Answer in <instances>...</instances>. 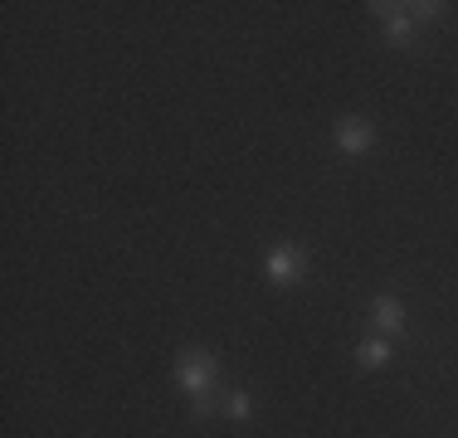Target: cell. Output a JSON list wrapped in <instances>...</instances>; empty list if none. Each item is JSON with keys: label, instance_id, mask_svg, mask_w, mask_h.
<instances>
[{"label": "cell", "instance_id": "cell-1", "mask_svg": "<svg viewBox=\"0 0 458 438\" xmlns=\"http://www.w3.org/2000/svg\"><path fill=\"white\" fill-rule=\"evenodd\" d=\"M215 380H220V360L210 350H181L176 356V385L191 394V409L195 414H215Z\"/></svg>", "mask_w": 458, "mask_h": 438}, {"label": "cell", "instance_id": "cell-2", "mask_svg": "<svg viewBox=\"0 0 458 438\" xmlns=\"http://www.w3.org/2000/svg\"><path fill=\"white\" fill-rule=\"evenodd\" d=\"M268 282H278V288H288V282H298L302 273H308V254L302 248H293V244H278L274 254H268Z\"/></svg>", "mask_w": 458, "mask_h": 438}, {"label": "cell", "instance_id": "cell-3", "mask_svg": "<svg viewBox=\"0 0 458 438\" xmlns=\"http://www.w3.org/2000/svg\"><path fill=\"white\" fill-rule=\"evenodd\" d=\"M332 141H336V151H346V156H361V151L376 147V127L361 122V117H342L332 131Z\"/></svg>", "mask_w": 458, "mask_h": 438}, {"label": "cell", "instance_id": "cell-4", "mask_svg": "<svg viewBox=\"0 0 458 438\" xmlns=\"http://www.w3.org/2000/svg\"><path fill=\"white\" fill-rule=\"evenodd\" d=\"M370 10L386 20L390 44H410V39H414V15H410V5H370Z\"/></svg>", "mask_w": 458, "mask_h": 438}, {"label": "cell", "instance_id": "cell-5", "mask_svg": "<svg viewBox=\"0 0 458 438\" xmlns=\"http://www.w3.org/2000/svg\"><path fill=\"white\" fill-rule=\"evenodd\" d=\"M370 322H376L380 336H400V332H405V312H400L395 298H370Z\"/></svg>", "mask_w": 458, "mask_h": 438}, {"label": "cell", "instance_id": "cell-6", "mask_svg": "<svg viewBox=\"0 0 458 438\" xmlns=\"http://www.w3.org/2000/svg\"><path fill=\"white\" fill-rule=\"evenodd\" d=\"M356 360H361L366 370H386L390 366V341L386 336H370V341H361V350H356Z\"/></svg>", "mask_w": 458, "mask_h": 438}, {"label": "cell", "instance_id": "cell-7", "mask_svg": "<svg viewBox=\"0 0 458 438\" xmlns=\"http://www.w3.org/2000/svg\"><path fill=\"white\" fill-rule=\"evenodd\" d=\"M225 414L229 419H249V414H254V400H249L244 390H229L225 394Z\"/></svg>", "mask_w": 458, "mask_h": 438}, {"label": "cell", "instance_id": "cell-8", "mask_svg": "<svg viewBox=\"0 0 458 438\" xmlns=\"http://www.w3.org/2000/svg\"><path fill=\"white\" fill-rule=\"evenodd\" d=\"M410 15H414V25H424V20H439L444 5L439 0H424V5H410Z\"/></svg>", "mask_w": 458, "mask_h": 438}]
</instances>
